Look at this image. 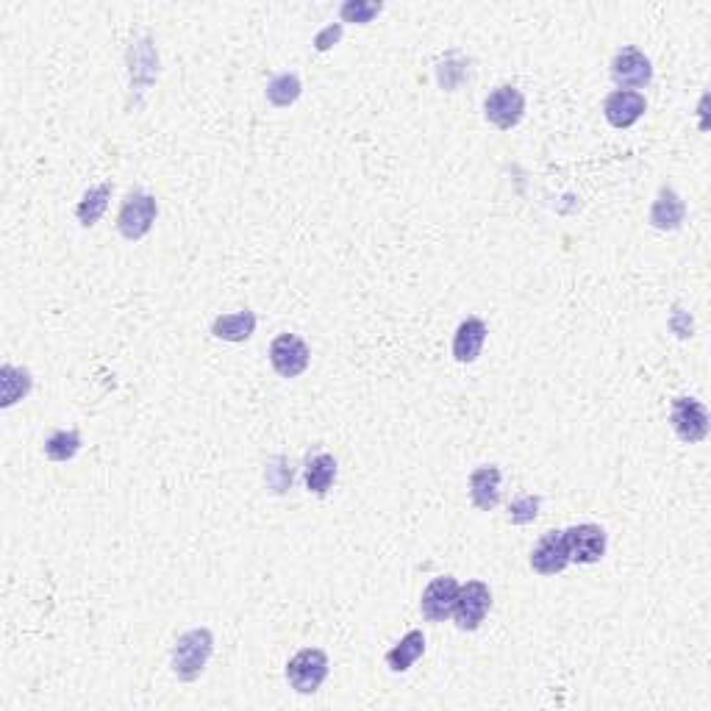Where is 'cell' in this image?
Returning a JSON list of instances; mask_svg holds the SVG:
<instances>
[{"label": "cell", "mask_w": 711, "mask_h": 711, "mask_svg": "<svg viewBox=\"0 0 711 711\" xmlns=\"http://www.w3.org/2000/svg\"><path fill=\"white\" fill-rule=\"evenodd\" d=\"M214 653V634L209 628H192L175 639L170 667L178 681H195L206 670Z\"/></svg>", "instance_id": "6da1fadb"}, {"label": "cell", "mask_w": 711, "mask_h": 711, "mask_svg": "<svg viewBox=\"0 0 711 711\" xmlns=\"http://www.w3.org/2000/svg\"><path fill=\"white\" fill-rule=\"evenodd\" d=\"M328 656L320 648H303L298 650L287 664V681L289 687L300 692V695H314L317 689L323 687V681L328 678Z\"/></svg>", "instance_id": "7a4b0ae2"}, {"label": "cell", "mask_w": 711, "mask_h": 711, "mask_svg": "<svg viewBox=\"0 0 711 711\" xmlns=\"http://www.w3.org/2000/svg\"><path fill=\"white\" fill-rule=\"evenodd\" d=\"M156 214H159V206H156L153 195L142 192V189L128 192V198L123 200V209L117 214V231L125 239L137 242V239L148 237L150 228L156 223Z\"/></svg>", "instance_id": "3957f363"}, {"label": "cell", "mask_w": 711, "mask_h": 711, "mask_svg": "<svg viewBox=\"0 0 711 711\" xmlns=\"http://www.w3.org/2000/svg\"><path fill=\"white\" fill-rule=\"evenodd\" d=\"M489 609H492V592L484 581H467L464 587H459L456 595V606H453V620L459 631H478L481 623L487 620Z\"/></svg>", "instance_id": "277c9868"}, {"label": "cell", "mask_w": 711, "mask_h": 711, "mask_svg": "<svg viewBox=\"0 0 711 711\" xmlns=\"http://www.w3.org/2000/svg\"><path fill=\"white\" fill-rule=\"evenodd\" d=\"M312 362V350L298 334H278L270 345V364L281 378H298Z\"/></svg>", "instance_id": "5b68a950"}, {"label": "cell", "mask_w": 711, "mask_h": 711, "mask_svg": "<svg viewBox=\"0 0 711 711\" xmlns=\"http://www.w3.org/2000/svg\"><path fill=\"white\" fill-rule=\"evenodd\" d=\"M570 564H595L606 556V531L595 523L573 525L564 531Z\"/></svg>", "instance_id": "8992f818"}, {"label": "cell", "mask_w": 711, "mask_h": 711, "mask_svg": "<svg viewBox=\"0 0 711 711\" xmlns=\"http://www.w3.org/2000/svg\"><path fill=\"white\" fill-rule=\"evenodd\" d=\"M670 425H673L678 439L695 445V442H703L709 437V412L700 400L675 398L673 409H670Z\"/></svg>", "instance_id": "52a82bcc"}, {"label": "cell", "mask_w": 711, "mask_h": 711, "mask_svg": "<svg viewBox=\"0 0 711 711\" xmlns=\"http://www.w3.org/2000/svg\"><path fill=\"white\" fill-rule=\"evenodd\" d=\"M525 98L523 92L512 84L492 89L489 98L484 100V117L500 131H512L514 125L523 120Z\"/></svg>", "instance_id": "ba28073f"}, {"label": "cell", "mask_w": 711, "mask_h": 711, "mask_svg": "<svg viewBox=\"0 0 711 711\" xmlns=\"http://www.w3.org/2000/svg\"><path fill=\"white\" fill-rule=\"evenodd\" d=\"M612 78L620 89H642L648 87L653 78V64L639 48H623L614 53Z\"/></svg>", "instance_id": "9c48e42d"}, {"label": "cell", "mask_w": 711, "mask_h": 711, "mask_svg": "<svg viewBox=\"0 0 711 711\" xmlns=\"http://www.w3.org/2000/svg\"><path fill=\"white\" fill-rule=\"evenodd\" d=\"M459 581L453 575H439L434 578L423 592L420 600V612L428 623H445L448 617H453V606H456V595H459Z\"/></svg>", "instance_id": "30bf717a"}, {"label": "cell", "mask_w": 711, "mask_h": 711, "mask_svg": "<svg viewBox=\"0 0 711 711\" xmlns=\"http://www.w3.org/2000/svg\"><path fill=\"white\" fill-rule=\"evenodd\" d=\"M648 112V100L642 92L634 89H614L609 98L603 100V117L614 128H631L637 125Z\"/></svg>", "instance_id": "8fae6325"}, {"label": "cell", "mask_w": 711, "mask_h": 711, "mask_svg": "<svg viewBox=\"0 0 711 711\" xmlns=\"http://www.w3.org/2000/svg\"><path fill=\"white\" fill-rule=\"evenodd\" d=\"M567 564H570V556L564 545V531H548L537 542V548L531 550V567L539 575H559L567 570Z\"/></svg>", "instance_id": "7c38bea8"}, {"label": "cell", "mask_w": 711, "mask_h": 711, "mask_svg": "<svg viewBox=\"0 0 711 711\" xmlns=\"http://www.w3.org/2000/svg\"><path fill=\"white\" fill-rule=\"evenodd\" d=\"M487 334L489 328L481 317H467L453 334V359L459 364H473L484 350Z\"/></svg>", "instance_id": "4fadbf2b"}, {"label": "cell", "mask_w": 711, "mask_h": 711, "mask_svg": "<svg viewBox=\"0 0 711 711\" xmlns=\"http://www.w3.org/2000/svg\"><path fill=\"white\" fill-rule=\"evenodd\" d=\"M684 217H687L684 198L673 187L659 189V195L653 200V209H650V225L659 228V231H675V228H681Z\"/></svg>", "instance_id": "5bb4252c"}, {"label": "cell", "mask_w": 711, "mask_h": 711, "mask_svg": "<svg viewBox=\"0 0 711 711\" xmlns=\"http://www.w3.org/2000/svg\"><path fill=\"white\" fill-rule=\"evenodd\" d=\"M500 470L495 464H484L470 473V500L478 512H492L500 503Z\"/></svg>", "instance_id": "9a60e30c"}, {"label": "cell", "mask_w": 711, "mask_h": 711, "mask_svg": "<svg viewBox=\"0 0 711 711\" xmlns=\"http://www.w3.org/2000/svg\"><path fill=\"white\" fill-rule=\"evenodd\" d=\"M253 331H256V314L250 312V309H242V312L234 314H220L212 323L214 337L223 339V342H234V345L248 342L253 337Z\"/></svg>", "instance_id": "2e32d148"}, {"label": "cell", "mask_w": 711, "mask_h": 711, "mask_svg": "<svg viewBox=\"0 0 711 711\" xmlns=\"http://www.w3.org/2000/svg\"><path fill=\"white\" fill-rule=\"evenodd\" d=\"M303 481H306V489L323 498L328 495L331 484L337 481V459L331 453H317L306 462V470H303Z\"/></svg>", "instance_id": "e0dca14e"}, {"label": "cell", "mask_w": 711, "mask_h": 711, "mask_svg": "<svg viewBox=\"0 0 711 711\" xmlns=\"http://www.w3.org/2000/svg\"><path fill=\"white\" fill-rule=\"evenodd\" d=\"M34 387L31 373L25 367H14V364H3L0 367V406L12 409L17 400H23Z\"/></svg>", "instance_id": "ac0fdd59"}, {"label": "cell", "mask_w": 711, "mask_h": 711, "mask_svg": "<svg viewBox=\"0 0 711 711\" xmlns=\"http://www.w3.org/2000/svg\"><path fill=\"white\" fill-rule=\"evenodd\" d=\"M425 653V634L423 631H409L406 637L400 639L395 648L387 653V667L392 670V673H406V670H412L414 662L420 659Z\"/></svg>", "instance_id": "d6986e66"}, {"label": "cell", "mask_w": 711, "mask_h": 711, "mask_svg": "<svg viewBox=\"0 0 711 711\" xmlns=\"http://www.w3.org/2000/svg\"><path fill=\"white\" fill-rule=\"evenodd\" d=\"M109 200H112V184H98V187L87 189L84 198L78 200V206H75L78 223L84 228H92L103 217V212L109 209Z\"/></svg>", "instance_id": "ffe728a7"}, {"label": "cell", "mask_w": 711, "mask_h": 711, "mask_svg": "<svg viewBox=\"0 0 711 711\" xmlns=\"http://www.w3.org/2000/svg\"><path fill=\"white\" fill-rule=\"evenodd\" d=\"M81 434L78 431H53L48 439H45V456L50 462H70L78 456L81 450Z\"/></svg>", "instance_id": "44dd1931"}, {"label": "cell", "mask_w": 711, "mask_h": 711, "mask_svg": "<svg viewBox=\"0 0 711 711\" xmlns=\"http://www.w3.org/2000/svg\"><path fill=\"white\" fill-rule=\"evenodd\" d=\"M300 92H303V87H300V78L295 73L275 75L273 81L267 84V100L273 103L275 109L292 106L300 98Z\"/></svg>", "instance_id": "7402d4cb"}, {"label": "cell", "mask_w": 711, "mask_h": 711, "mask_svg": "<svg viewBox=\"0 0 711 711\" xmlns=\"http://www.w3.org/2000/svg\"><path fill=\"white\" fill-rule=\"evenodd\" d=\"M381 12H384V3H375V0H345V3L339 6L342 23L367 25L373 23Z\"/></svg>", "instance_id": "603a6c76"}, {"label": "cell", "mask_w": 711, "mask_h": 711, "mask_svg": "<svg viewBox=\"0 0 711 711\" xmlns=\"http://www.w3.org/2000/svg\"><path fill=\"white\" fill-rule=\"evenodd\" d=\"M539 506H542V500H539L537 495H523V498H517L512 506H509V520H512L514 525L534 523L539 517Z\"/></svg>", "instance_id": "cb8c5ba5"}, {"label": "cell", "mask_w": 711, "mask_h": 711, "mask_svg": "<svg viewBox=\"0 0 711 711\" xmlns=\"http://www.w3.org/2000/svg\"><path fill=\"white\" fill-rule=\"evenodd\" d=\"M437 75H439V87L448 89V92H453V89L462 84V78L467 75V70H464L462 64L448 62V64H439Z\"/></svg>", "instance_id": "d4e9b609"}, {"label": "cell", "mask_w": 711, "mask_h": 711, "mask_svg": "<svg viewBox=\"0 0 711 711\" xmlns=\"http://www.w3.org/2000/svg\"><path fill=\"white\" fill-rule=\"evenodd\" d=\"M339 39H342V23H331L325 25L323 31L314 37V48L320 50V53H325V50H331L334 45H337Z\"/></svg>", "instance_id": "484cf974"}, {"label": "cell", "mask_w": 711, "mask_h": 711, "mask_svg": "<svg viewBox=\"0 0 711 711\" xmlns=\"http://www.w3.org/2000/svg\"><path fill=\"white\" fill-rule=\"evenodd\" d=\"M670 328H673L675 334L681 339L692 337V320H689L687 314L681 312V309H675L673 312V320H670Z\"/></svg>", "instance_id": "4316f807"}]
</instances>
